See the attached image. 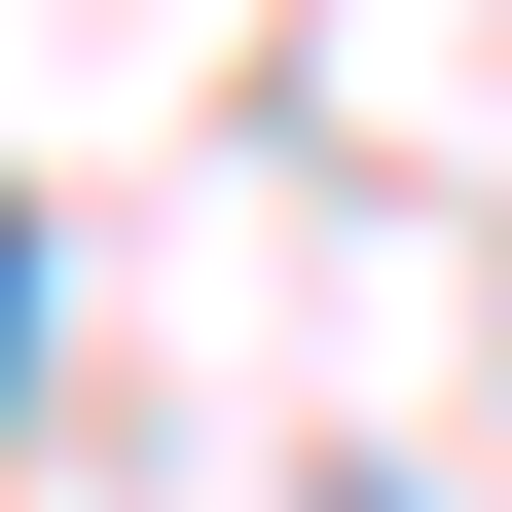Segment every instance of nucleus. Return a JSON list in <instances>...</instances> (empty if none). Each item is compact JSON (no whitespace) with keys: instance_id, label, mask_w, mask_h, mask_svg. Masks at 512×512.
I'll list each match as a JSON object with an SVG mask.
<instances>
[{"instance_id":"1","label":"nucleus","mask_w":512,"mask_h":512,"mask_svg":"<svg viewBox=\"0 0 512 512\" xmlns=\"http://www.w3.org/2000/svg\"><path fill=\"white\" fill-rule=\"evenodd\" d=\"M0 403H37V293H0Z\"/></svg>"}]
</instances>
